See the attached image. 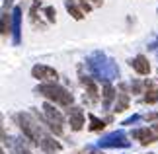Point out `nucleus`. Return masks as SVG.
<instances>
[{
	"label": "nucleus",
	"mask_w": 158,
	"mask_h": 154,
	"mask_svg": "<svg viewBox=\"0 0 158 154\" xmlns=\"http://www.w3.org/2000/svg\"><path fill=\"white\" fill-rule=\"evenodd\" d=\"M35 92L41 94V96H45V98H49V100H53L55 103H59V106H70L72 100H74L69 90H64L63 86H57V84H53V82L37 86Z\"/></svg>",
	"instance_id": "nucleus-1"
},
{
	"label": "nucleus",
	"mask_w": 158,
	"mask_h": 154,
	"mask_svg": "<svg viewBox=\"0 0 158 154\" xmlns=\"http://www.w3.org/2000/svg\"><path fill=\"white\" fill-rule=\"evenodd\" d=\"M43 109H45V115H47L49 129L55 135H63V115H60L57 109H55V106H51V103H45Z\"/></svg>",
	"instance_id": "nucleus-2"
},
{
	"label": "nucleus",
	"mask_w": 158,
	"mask_h": 154,
	"mask_svg": "<svg viewBox=\"0 0 158 154\" xmlns=\"http://www.w3.org/2000/svg\"><path fill=\"white\" fill-rule=\"evenodd\" d=\"M31 74L33 78L37 80H43V82H53V80H57V70H53L51 66H45V65H37L31 69Z\"/></svg>",
	"instance_id": "nucleus-3"
},
{
	"label": "nucleus",
	"mask_w": 158,
	"mask_h": 154,
	"mask_svg": "<svg viewBox=\"0 0 158 154\" xmlns=\"http://www.w3.org/2000/svg\"><path fill=\"white\" fill-rule=\"evenodd\" d=\"M69 119H70V129L72 131H80L84 125V111L80 107H70L69 109Z\"/></svg>",
	"instance_id": "nucleus-4"
},
{
	"label": "nucleus",
	"mask_w": 158,
	"mask_h": 154,
	"mask_svg": "<svg viewBox=\"0 0 158 154\" xmlns=\"http://www.w3.org/2000/svg\"><path fill=\"white\" fill-rule=\"evenodd\" d=\"M133 137L141 140V144H152V143H156V135L150 131V129H137V131H133Z\"/></svg>",
	"instance_id": "nucleus-5"
},
{
	"label": "nucleus",
	"mask_w": 158,
	"mask_h": 154,
	"mask_svg": "<svg viewBox=\"0 0 158 154\" xmlns=\"http://www.w3.org/2000/svg\"><path fill=\"white\" fill-rule=\"evenodd\" d=\"M131 66L135 69L139 74H148L150 72V65H148V60H147V57H143V55H137L135 59L131 60Z\"/></svg>",
	"instance_id": "nucleus-6"
},
{
	"label": "nucleus",
	"mask_w": 158,
	"mask_h": 154,
	"mask_svg": "<svg viewBox=\"0 0 158 154\" xmlns=\"http://www.w3.org/2000/svg\"><path fill=\"white\" fill-rule=\"evenodd\" d=\"M82 84H84V88L88 90V96H90V100H98V88H96V84H94V80L92 78H82Z\"/></svg>",
	"instance_id": "nucleus-7"
},
{
	"label": "nucleus",
	"mask_w": 158,
	"mask_h": 154,
	"mask_svg": "<svg viewBox=\"0 0 158 154\" xmlns=\"http://www.w3.org/2000/svg\"><path fill=\"white\" fill-rule=\"evenodd\" d=\"M148 90H147V96H144V102L147 103H154L158 100V86L152 84V82H147Z\"/></svg>",
	"instance_id": "nucleus-8"
},
{
	"label": "nucleus",
	"mask_w": 158,
	"mask_h": 154,
	"mask_svg": "<svg viewBox=\"0 0 158 154\" xmlns=\"http://www.w3.org/2000/svg\"><path fill=\"white\" fill-rule=\"evenodd\" d=\"M115 98V90H113V86L109 84V82H104V106L107 107L109 103H111V100Z\"/></svg>",
	"instance_id": "nucleus-9"
},
{
	"label": "nucleus",
	"mask_w": 158,
	"mask_h": 154,
	"mask_svg": "<svg viewBox=\"0 0 158 154\" xmlns=\"http://www.w3.org/2000/svg\"><path fill=\"white\" fill-rule=\"evenodd\" d=\"M117 96H119V100L115 103V111L121 113V111H125V109L129 107V96L127 94H117Z\"/></svg>",
	"instance_id": "nucleus-10"
},
{
	"label": "nucleus",
	"mask_w": 158,
	"mask_h": 154,
	"mask_svg": "<svg viewBox=\"0 0 158 154\" xmlns=\"http://www.w3.org/2000/svg\"><path fill=\"white\" fill-rule=\"evenodd\" d=\"M64 6H66V10H69L70 14H72V18H74V20H82V18H84L82 10H78V8H76V4L72 2V0H66Z\"/></svg>",
	"instance_id": "nucleus-11"
},
{
	"label": "nucleus",
	"mask_w": 158,
	"mask_h": 154,
	"mask_svg": "<svg viewBox=\"0 0 158 154\" xmlns=\"http://www.w3.org/2000/svg\"><path fill=\"white\" fill-rule=\"evenodd\" d=\"M90 131H102V129L106 127V123L102 121V119H98V117H94V115H90Z\"/></svg>",
	"instance_id": "nucleus-12"
},
{
	"label": "nucleus",
	"mask_w": 158,
	"mask_h": 154,
	"mask_svg": "<svg viewBox=\"0 0 158 154\" xmlns=\"http://www.w3.org/2000/svg\"><path fill=\"white\" fill-rule=\"evenodd\" d=\"M10 33V14H4L2 16V35H8Z\"/></svg>",
	"instance_id": "nucleus-13"
},
{
	"label": "nucleus",
	"mask_w": 158,
	"mask_h": 154,
	"mask_svg": "<svg viewBox=\"0 0 158 154\" xmlns=\"http://www.w3.org/2000/svg\"><path fill=\"white\" fill-rule=\"evenodd\" d=\"M45 16H47V20H49V22H55V16H57V10H55L53 6H47V8H45Z\"/></svg>",
	"instance_id": "nucleus-14"
},
{
	"label": "nucleus",
	"mask_w": 158,
	"mask_h": 154,
	"mask_svg": "<svg viewBox=\"0 0 158 154\" xmlns=\"http://www.w3.org/2000/svg\"><path fill=\"white\" fill-rule=\"evenodd\" d=\"M156 117H158V113H150V115H148V119H156Z\"/></svg>",
	"instance_id": "nucleus-15"
},
{
	"label": "nucleus",
	"mask_w": 158,
	"mask_h": 154,
	"mask_svg": "<svg viewBox=\"0 0 158 154\" xmlns=\"http://www.w3.org/2000/svg\"><path fill=\"white\" fill-rule=\"evenodd\" d=\"M92 2H94V4H102V0H92Z\"/></svg>",
	"instance_id": "nucleus-16"
},
{
	"label": "nucleus",
	"mask_w": 158,
	"mask_h": 154,
	"mask_svg": "<svg viewBox=\"0 0 158 154\" xmlns=\"http://www.w3.org/2000/svg\"><path fill=\"white\" fill-rule=\"evenodd\" d=\"M154 129H156V131H158V125H154Z\"/></svg>",
	"instance_id": "nucleus-17"
}]
</instances>
